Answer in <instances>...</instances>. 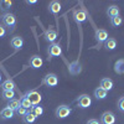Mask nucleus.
I'll return each mask as SVG.
<instances>
[{
	"instance_id": "f257e3e1",
	"label": "nucleus",
	"mask_w": 124,
	"mask_h": 124,
	"mask_svg": "<svg viewBox=\"0 0 124 124\" xmlns=\"http://www.w3.org/2000/svg\"><path fill=\"white\" fill-rule=\"evenodd\" d=\"M1 24L5 26V29H9L10 32H13L15 30V26H16V16L11 13H4L1 16Z\"/></svg>"
},
{
	"instance_id": "f03ea898",
	"label": "nucleus",
	"mask_w": 124,
	"mask_h": 124,
	"mask_svg": "<svg viewBox=\"0 0 124 124\" xmlns=\"http://www.w3.org/2000/svg\"><path fill=\"white\" fill-rule=\"evenodd\" d=\"M47 55H48V61L54 57H60L62 55V46L60 42H54L50 44L47 48Z\"/></svg>"
},
{
	"instance_id": "7ed1b4c3",
	"label": "nucleus",
	"mask_w": 124,
	"mask_h": 124,
	"mask_svg": "<svg viewBox=\"0 0 124 124\" xmlns=\"http://www.w3.org/2000/svg\"><path fill=\"white\" fill-rule=\"evenodd\" d=\"M32 106H37V104H41V101H42V96L41 93H39L36 89H31V91H27L25 94H24Z\"/></svg>"
},
{
	"instance_id": "20e7f679",
	"label": "nucleus",
	"mask_w": 124,
	"mask_h": 124,
	"mask_svg": "<svg viewBox=\"0 0 124 124\" xmlns=\"http://www.w3.org/2000/svg\"><path fill=\"white\" fill-rule=\"evenodd\" d=\"M42 85L48 87V88H54L58 85V76L56 73H47L42 78Z\"/></svg>"
},
{
	"instance_id": "39448f33",
	"label": "nucleus",
	"mask_w": 124,
	"mask_h": 124,
	"mask_svg": "<svg viewBox=\"0 0 124 124\" xmlns=\"http://www.w3.org/2000/svg\"><path fill=\"white\" fill-rule=\"evenodd\" d=\"M71 113H72V109H71L70 106H67V104H61V106H58V107L56 108L55 116H56L58 119H65V118L70 117Z\"/></svg>"
},
{
	"instance_id": "423d86ee",
	"label": "nucleus",
	"mask_w": 124,
	"mask_h": 124,
	"mask_svg": "<svg viewBox=\"0 0 124 124\" xmlns=\"http://www.w3.org/2000/svg\"><path fill=\"white\" fill-rule=\"evenodd\" d=\"M76 103H77V107L78 108L86 109V108H89L92 106V98L88 94H81V96L77 97Z\"/></svg>"
},
{
	"instance_id": "0eeeda50",
	"label": "nucleus",
	"mask_w": 124,
	"mask_h": 124,
	"mask_svg": "<svg viewBox=\"0 0 124 124\" xmlns=\"http://www.w3.org/2000/svg\"><path fill=\"white\" fill-rule=\"evenodd\" d=\"M94 39L97 41V47H99L101 45H104V42L109 39V36L104 29H97L94 32Z\"/></svg>"
},
{
	"instance_id": "6e6552de",
	"label": "nucleus",
	"mask_w": 124,
	"mask_h": 124,
	"mask_svg": "<svg viewBox=\"0 0 124 124\" xmlns=\"http://www.w3.org/2000/svg\"><path fill=\"white\" fill-rule=\"evenodd\" d=\"M87 17H88V14L86 13V10H83V9L75 10V11H73V20L76 21V24L78 26H81L85 21H87Z\"/></svg>"
},
{
	"instance_id": "1a4fd4ad",
	"label": "nucleus",
	"mask_w": 124,
	"mask_h": 124,
	"mask_svg": "<svg viewBox=\"0 0 124 124\" xmlns=\"http://www.w3.org/2000/svg\"><path fill=\"white\" fill-rule=\"evenodd\" d=\"M44 37H45V40L47 41L48 44H54V42H56V40L58 39V32H57L55 29L50 27V29L45 30Z\"/></svg>"
},
{
	"instance_id": "9d476101",
	"label": "nucleus",
	"mask_w": 124,
	"mask_h": 124,
	"mask_svg": "<svg viewBox=\"0 0 124 124\" xmlns=\"http://www.w3.org/2000/svg\"><path fill=\"white\" fill-rule=\"evenodd\" d=\"M117 120V117L113 112H104L103 114L101 116V124H114Z\"/></svg>"
},
{
	"instance_id": "9b49d317",
	"label": "nucleus",
	"mask_w": 124,
	"mask_h": 124,
	"mask_svg": "<svg viewBox=\"0 0 124 124\" xmlns=\"http://www.w3.org/2000/svg\"><path fill=\"white\" fill-rule=\"evenodd\" d=\"M29 65H30L31 68L39 70V68L42 67V65H44V60H42V57L39 56V55H34V56H31V57H30V60H29Z\"/></svg>"
},
{
	"instance_id": "f8f14e48",
	"label": "nucleus",
	"mask_w": 124,
	"mask_h": 124,
	"mask_svg": "<svg viewBox=\"0 0 124 124\" xmlns=\"http://www.w3.org/2000/svg\"><path fill=\"white\" fill-rule=\"evenodd\" d=\"M10 46H11L15 51L21 50L24 46V39L20 36H14L11 40H10Z\"/></svg>"
},
{
	"instance_id": "ddd939ff",
	"label": "nucleus",
	"mask_w": 124,
	"mask_h": 124,
	"mask_svg": "<svg viewBox=\"0 0 124 124\" xmlns=\"http://www.w3.org/2000/svg\"><path fill=\"white\" fill-rule=\"evenodd\" d=\"M99 87H101L102 89L109 92L110 89H113V87H114V82H113V79H110V78H108V77H104V78L101 79Z\"/></svg>"
},
{
	"instance_id": "4468645a",
	"label": "nucleus",
	"mask_w": 124,
	"mask_h": 124,
	"mask_svg": "<svg viewBox=\"0 0 124 124\" xmlns=\"http://www.w3.org/2000/svg\"><path fill=\"white\" fill-rule=\"evenodd\" d=\"M68 72L71 75H73V76H77L79 75L81 72H82V67H81V63L78 61H73V62H71L70 66H68Z\"/></svg>"
},
{
	"instance_id": "2eb2a0df",
	"label": "nucleus",
	"mask_w": 124,
	"mask_h": 124,
	"mask_svg": "<svg viewBox=\"0 0 124 124\" xmlns=\"http://www.w3.org/2000/svg\"><path fill=\"white\" fill-rule=\"evenodd\" d=\"M61 9H62V5H61L60 1H57V0H54V1H51L48 4V11L55 16L61 11Z\"/></svg>"
},
{
	"instance_id": "dca6fc26",
	"label": "nucleus",
	"mask_w": 124,
	"mask_h": 124,
	"mask_svg": "<svg viewBox=\"0 0 124 124\" xmlns=\"http://www.w3.org/2000/svg\"><path fill=\"white\" fill-rule=\"evenodd\" d=\"M107 15L109 19L112 17H116V16H119L120 15V9L117 6V5H110L107 8Z\"/></svg>"
},
{
	"instance_id": "f3484780",
	"label": "nucleus",
	"mask_w": 124,
	"mask_h": 124,
	"mask_svg": "<svg viewBox=\"0 0 124 124\" xmlns=\"http://www.w3.org/2000/svg\"><path fill=\"white\" fill-rule=\"evenodd\" d=\"M14 116H15V112L13 109H10L9 107H5L4 109H1V112H0V118L5 119V120L14 118Z\"/></svg>"
},
{
	"instance_id": "a211bd4d",
	"label": "nucleus",
	"mask_w": 124,
	"mask_h": 124,
	"mask_svg": "<svg viewBox=\"0 0 124 124\" xmlns=\"http://www.w3.org/2000/svg\"><path fill=\"white\" fill-rule=\"evenodd\" d=\"M93 96H94V98L98 99V101H103V99H106L108 97V92L102 89L101 87H98V88L94 89V92H93Z\"/></svg>"
},
{
	"instance_id": "6ab92c4d",
	"label": "nucleus",
	"mask_w": 124,
	"mask_h": 124,
	"mask_svg": "<svg viewBox=\"0 0 124 124\" xmlns=\"http://www.w3.org/2000/svg\"><path fill=\"white\" fill-rule=\"evenodd\" d=\"M36 119H37V117L34 114V113H31V110H27V113L23 117V122L25 124H32V123L36 122Z\"/></svg>"
},
{
	"instance_id": "aec40b11",
	"label": "nucleus",
	"mask_w": 124,
	"mask_h": 124,
	"mask_svg": "<svg viewBox=\"0 0 124 124\" xmlns=\"http://www.w3.org/2000/svg\"><path fill=\"white\" fill-rule=\"evenodd\" d=\"M114 71L117 75H124V58L118 60L114 63Z\"/></svg>"
},
{
	"instance_id": "412c9836",
	"label": "nucleus",
	"mask_w": 124,
	"mask_h": 124,
	"mask_svg": "<svg viewBox=\"0 0 124 124\" xmlns=\"http://www.w3.org/2000/svg\"><path fill=\"white\" fill-rule=\"evenodd\" d=\"M116 47H117V40L113 37H109L104 42V48L107 51H113V50H116Z\"/></svg>"
},
{
	"instance_id": "4be33fe9",
	"label": "nucleus",
	"mask_w": 124,
	"mask_h": 124,
	"mask_svg": "<svg viewBox=\"0 0 124 124\" xmlns=\"http://www.w3.org/2000/svg\"><path fill=\"white\" fill-rule=\"evenodd\" d=\"M15 83L11 81V79H6L1 83V88L3 91H15Z\"/></svg>"
},
{
	"instance_id": "5701e85b",
	"label": "nucleus",
	"mask_w": 124,
	"mask_h": 124,
	"mask_svg": "<svg viewBox=\"0 0 124 124\" xmlns=\"http://www.w3.org/2000/svg\"><path fill=\"white\" fill-rule=\"evenodd\" d=\"M30 110H31V113H34V114L39 118V117H41L44 114V112H45V109H44V107L41 106V104H37V106H32L30 108Z\"/></svg>"
},
{
	"instance_id": "b1692460",
	"label": "nucleus",
	"mask_w": 124,
	"mask_h": 124,
	"mask_svg": "<svg viewBox=\"0 0 124 124\" xmlns=\"http://www.w3.org/2000/svg\"><path fill=\"white\" fill-rule=\"evenodd\" d=\"M8 107H9L10 109H13L14 112H16L20 107H21V104H20V101H19V99L14 98V99H11V101L8 102Z\"/></svg>"
},
{
	"instance_id": "393cba45",
	"label": "nucleus",
	"mask_w": 124,
	"mask_h": 124,
	"mask_svg": "<svg viewBox=\"0 0 124 124\" xmlns=\"http://www.w3.org/2000/svg\"><path fill=\"white\" fill-rule=\"evenodd\" d=\"M13 6V1L11 0H1L0 1V9L3 10V11H8V10H10Z\"/></svg>"
},
{
	"instance_id": "a878e982",
	"label": "nucleus",
	"mask_w": 124,
	"mask_h": 124,
	"mask_svg": "<svg viewBox=\"0 0 124 124\" xmlns=\"http://www.w3.org/2000/svg\"><path fill=\"white\" fill-rule=\"evenodd\" d=\"M109 23H110V25H112L113 27H119V26L123 24V19H122L120 15H119V16H116V17L109 19Z\"/></svg>"
},
{
	"instance_id": "bb28decb",
	"label": "nucleus",
	"mask_w": 124,
	"mask_h": 124,
	"mask_svg": "<svg viewBox=\"0 0 124 124\" xmlns=\"http://www.w3.org/2000/svg\"><path fill=\"white\" fill-rule=\"evenodd\" d=\"M1 96H3V98L6 99V101H11V99H14V97H15V91H3Z\"/></svg>"
},
{
	"instance_id": "cd10ccee",
	"label": "nucleus",
	"mask_w": 124,
	"mask_h": 124,
	"mask_svg": "<svg viewBox=\"0 0 124 124\" xmlns=\"http://www.w3.org/2000/svg\"><path fill=\"white\" fill-rule=\"evenodd\" d=\"M20 104H21V107H24V108H25V109H27V110H29L31 107H32L31 102H30L25 96H23V97H21V99H20Z\"/></svg>"
},
{
	"instance_id": "c85d7f7f",
	"label": "nucleus",
	"mask_w": 124,
	"mask_h": 124,
	"mask_svg": "<svg viewBox=\"0 0 124 124\" xmlns=\"http://www.w3.org/2000/svg\"><path fill=\"white\" fill-rule=\"evenodd\" d=\"M118 109H119V112L124 113V96L120 97L118 101Z\"/></svg>"
},
{
	"instance_id": "c756f323",
	"label": "nucleus",
	"mask_w": 124,
	"mask_h": 124,
	"mask_svg": "<svg viewBox=\"0 0 124 124\" xmlns=\"http://www.w3.org/2000/svg\"><path fill=\"white\" fill-rule=\"evenodd\" d=\"M15 113H16V114H17L19 117H24V116L26 114V113H27V109H25L24 107H20V108H19V109H17Z\"/></svg>"
},
{
	"instance_id": "7c9ffc66",
	"label": "nucleus",
	"mask_w": 124,
	"mask_h": 124,
	"mask_svg": "<svg viewBox=\"0 0 124 124\" xmlns=\"http://www.w3.org/2000/svg\"><path fill=\"white\" fill-rule=\"evenodd\" d=\"M6 36V29L3 24H0V39H3Z\"/></svg>"
},
{
	"instance_id": "2f4dec72",
	"label": "nucleus",
	"mask_w": 124,
	"mask_h": 124,
	"mask_svg": "<svg viewBox=\"0 0 124 124\" xmlns=\"http://www.w3.org/2000/svg\"><path fill=\"white\" fill-rule=\"evenodd\" d=\"M86 124H101V122L98 120V119H94V118H92V119H89Z\"/></svg>"
},
{
	"instance_id": "473e14b6",
	"label": "nucleus",
	"mask_w": 124,
	"mask_h": 124,
	"mask_svg": "<svg viewBox=\"0 0 124 124\" xmlns=\"http://www.w3.org/2000/svg\"><path fill=\"white\" fill-rule=\"evenodd\" d=\"M37 1L36 0H26V4L27 5H34V4H36Z\"/></svg>"
},
{
	"instance_id": "72a5a7b5",
	"label": "nucleus",
	"mask_w": 124,
	"mask_h": 124,
	"mask_svg": "<svg viewBox=\"0 0 124 124\" xmlns=\"http://www.w3.org/2000/svg\"><path fill=\"white\" fill-rule=\"evenodd\" d=\"M1 78H3V77H1V73H0V83H1Z\"/></svg>"
}]
</instances>
